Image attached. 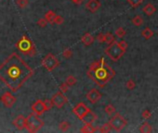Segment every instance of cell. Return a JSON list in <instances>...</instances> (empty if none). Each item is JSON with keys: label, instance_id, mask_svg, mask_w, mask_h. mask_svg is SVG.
Listing matches in <instances>:
<instances>
[{"label": "cell", "instance_id": "obj_7", "mask_svg": "<svg viewBox=\"0 0 158 133\" xmlns=\"http://www.w3.org/2000/svg\"><path fill=\"white\" fill-rule=\"evenodd\" d=\"M109 124H110L111 128L114 130H115V131H121L123 128H124L127 126L128 122H127V120L124 118H123L120 115V114H118V113L115 112L114 113V116L110 119Z\"/></svg>", "mask_w": 158, "mask_h": 133}, {"label": "cell", "instance_id": "obj_21", "mask_svg": "<svg viewBox=\"0 0 158 133\" xmlns=\"http://www.w3.org/2000/svg\"><path fill=\"white\" fill-rule=\"evenodd\" d=\"M139 131L142 133H150L153 131V128H152V126L148 122H144L139 127Z\"/></svg>", "mask_w": 158, "mask_h": 133}, {"label": "cell", "instance_id": "obj_24", "mask_svg": "<svg viewBox=\"0 0 158 133\" xmlns=\"http://www.w3.org/2000/svg\"><path fill=\"white\" fill-rule=\"evenodd\" d=\"M104 112L106 113L108 116H113L114 114L115 113V108L113 105L109 104L104 107Z\"/></svg>", "mask_w": 158, "mask_h": 133}, {"label": "cell", "instance_id": "obj_12", "mask_svg": "<svg viewBox=\"0 0 158 133\" xmlns=\"http://www.w3.org/2000/svg\"><path fill=\"white\" fill-rule=\"evenodd\" d=\"M86 99L89 102H90L91 104H96L98 101L100 100L101 98V93L97 90V89H91L89 92L86 93Z\"/></svg>", "mask_w": 158, "mask_h": 133}, {"label": "cell", "instance_id": "obj_17", "mask_svg": "<svg viewBox=\"0 0 158 133\" xmlns=\"http://www.w3.org/2000/svg\"><path fill=\"white\" fill-rule=\"evenodd\" d=\"M96 131H98V128L93 127L92 124H85V126L80 128V132L83 133H93Z\"/></svg>", "mask_w": 158, "mask_h": 133}, {"label": "cell", "instance_id": "obj_34", "mask_svg": "<svg viewBox=\"0 0 158 133\" xmlns=\"http://www.w3.org/2000/svg\"><path fill=\"white\" fill-rule=\"evenodd\" d=\"M44 104H45V106H46V109H47V110H50L52 107H53V104H52L51 100L46 99V100L44 101Z\"/></svg>", "mask_w": 158, "mask_h": 133}, {"label": "cell", "instance_id": "obj_29", "mask_svg": "<svg viewBox=\"0 0 158 133\" xmlns=\"http://www.w3.org/2000/svg\"><path fill=\"white\" fill-rule=\"evenodd\" d=\"M128 2L132 8H138L143 2V0H128Z\"/></svg>", "mask_w": 158, "mask_h": 133}, {"label": "cell", "instance_id": "obj_33", "mask_svg": "<svg viewBox=\"0 0 158 133\" xmlns=\"http://www.w3.org/2000/svg\"><path fill=\"white\" fill-rule=\"evenodd\" d=\"M63 22H64V20H63V18H62L61 16L56 15V17H55V20H54V23H55V24L61 25V24H62V23H63Z\"/></svg>", "mask_w": 158, "mask_h": 133}, {"label": "cell", "instance_id": "obj_16", "mask_svg": "<svg viewBox=\"0 0 158 133\" xmlns=\"http://www.w3.org/2000/svg\"><path fill=\"white\" fill-rule=\"evenodd\" d=\"M94 40H95V38H94L90 33H89V32L85 33V34L81 37V42H82L83 45H86V46H89V45H92L93 42H94Z\"/></svg>", "mask_w": 158, "mask_h": 133}, {"label": "cell", "instance_id": "obj_2", "mask_svg": "<svg viewBox=\"0 0 158 133\" xmlns=\"http://www.w3.org/2000/svg\"><path fill=\"white\" fill-rule=\"evenodd\" d=\"M86 75L98 86L104 87L114 77L115 72L101 58L99 61H95L90 66Z\"/></svg>", "mask_w": 158, "mask_h": 133}, {"label": "cell", "instance_id": "obj_3", "mask_svg": "<svg viewBox=\"0 0 158 133\" xmlns=\"http://www.w3.org/2000/svg\"><path fill=\"white\" fill-rule=\"evenodd\" d=\"M16 48L21 53L28 56H33L37 55V49L34 44L25 35L22 36L21 39L15 44Z\"/></svg>", "mask_w": 158, "mask_h": 133}, {"label": "cell", "instance_id": "obj_40", "mask_svg": "<svg viewBox=\"0 0 158 133\" xmlns=\"http://www.w3.org/2000/svg\"><path fill=\"white\" fill-rule=\"evenodd\" d=\"M71 1H73L75 4H76V5H80L82 2H83V0H71Z\"/></svg>", "mask_w": 158, "mask_h": 133}, {"label": "cell", "instance_id": "obj_25", "mask_svg": "<svg viewBox=\"0 0 158 133\" xmlns=\"http://www.w3.org/2000/svg\"><path fill=\"white\" fill-rule=\"evenodd\" d=\"M111 129H112V128H111L109 122H108V123L103 124L101 127H100V128H98V130H99L100 132H101V133H107V132H110Z\"/></svg>", "mask_w": 158, "mask_h": 133}, {"label": "cell", "instance_id": "obj_31", "mask_svg": "<svg viewBox=\"0 0 158 133\" xmlns=\"http://www.w3.org/2000/svg\"><path fill=\"white\" fill-rule=\"evenodd\" d=\"M135 87H136V83H135L134 81H132V80H128V81H127V83H126V88H127L128 90L132 91V90H134Z\"/></svg>", "mask_w": 158, "mask_h": 133}, {"label": "cell", "instance_id": "obj_13", "mask_svg": "<svg viewBox=\"0 0 158 133\" xmlns=\"http://www.w3.org/2000/svg\"><path fill=\"white\" fill-rule=\"evenodd\" d=\"M13 126L16 127V128L18 130H23L25 128V124H26V118L23 117V115H19L18 117H16L15 119L12 122Z\"/></svg>", "mask_w": 158, "mask_h": 133}, {"label": "cell", "instance_id": "obj_22", "mask_svg": "<svg viewBox=\"0 0 158 133\" xmlns=\"http://www.w3.org/2000/svg\"><path fill=\"white\" fill-rule=\"evenodd\" d=\"M131 22L133 23V25H135L137 27H139V26H142L143 24V20H142V18L140 16L136 15L131 20Z\"/></svg>", "mask_w": 158, "mask_h": 133}, {"label": "cell", "instance_id": "obj_35", "mask_svg": "<svg viewBox=\"0 0 158 133\" xmlns=\"http://www.w3.org/2000/svg\"><path fill=\"white\" fill-rule=\"evenodd\" d=\"M37 25L39 26V27H41V28H44V27H46L47 26V22L45 20V18H40V20H38L37 21Z\"/></svg>", "mask_w": 158, "mask_h": 133}, {"label": "cell", "instance_id": "obj_5", "mask_svg": "<svg viewBox=\"0 0 158 133\" xmlns=\"http://www.w3.org/2000/svg\"><path fill=\"white\" fill-rule=\"evenodd\" d=\"M44 126V121L39 118V116L36 115L34 113H31L26 118L25 128L28 132H37Z\"/></svg>", "mask_w": 158, "mask_h": 133}, {"label": "cell", "instance_id": "obj_32", "mask_svg": "<svg viewBox=\"0 0 158 133\" xmlns=\"http://www.w3.org/2000/svg\"><path fill=\"white\" fill-rule=\"evenodd\" d=\"M72 55H73V52L70 50V49H65L63 52H62V56L64 58H66V59H68V58H70L72 56Z\"/></svg>", "mask_w": 158, "mask_h": 133}, {"label": "cell", "instance_id": "obj_20", "mask_svg": "<svg viewBox=\"0 0 158 133\" xmlns=\"http://www.w3.org/2000/svg\"><path fill=\"white\" fill-rule=\"evenodd\" d=\"M142 36L146 40H149L150 38H152L153 36V32L150 29V28H145L142 31Z\"/></svg>", "mask_w": 158, "mask_h": 133}, {"label": "cell", "instance_id": "obj_37", "mask_svg": "<svg viewBox=\"0 0 158 133\" xmlns=\"http://www.w3.org/2000/svg\"><path fill=\"white\" fill-rule=\"evenodd\" d=\"M68 88H69V86L65 83V82H63L62 84H61V86L59 87V90H60V91H61V92H63V93H65L67 91H68Z\"/></svg>", "mask_w": 158, "mask_h": 133}, {"label": "cell", "instance_id": "obj_9", "mask_svg": "<svg viewBox=\"0 0 158 133\" xmlns=\"http://www.w3.org/2000/svg\"><path fill=\"white\" fill-rule=\"evenodd\" d=\"M0 101L3 103L5 107L11 108L14 105V104L16 103L17 99L14 95H12V93L10 91H8L4 92L1 95V97H0Z\"/></svg>", "mask_w": 158, "mask_h": 133}, {"label": "cell", "instance_id": "obj_38", "mask_svg": "<svg viewBox=\"0 0 158 133\" xmlns=\"http://www.w3.org/2000/svg\"><path fill=\"white\" fill-rule=\"evenodd\" d=\"M142 117L143 119H148L151 118V112L149 110H144L142 114Z\"/></svg>", "mask_w": 158, "mask_h": 133}, {"label": "cell", "instance_id": "obj_19", "mask_svg": "<svg viewBox=\"0 0 158 133\" xmlns=\"http://www.w3.org/2000/svg\"><path fill=\"white\" fill-rule=\"evenodd\" d=\"M55 17H56V13L52 10H48L46 14H45V20L50 23V24H53L54 23V20H55Z\"/></svg>", "mask_w": 158, "mask_h": 133}, {"label": "cell", "instance_id": "obj_28", "mask_svg": "<svg viewBox=\"0 0 158 133\" xmlns=\"http://www.w3.org/2000/svg\"><path fill=\"white\" fill-rule=\"evenodd\" d=\"M115 35L119 38H122V37H124L126 35V30L124 28H122V27H119L115 30Z\"/></svg>", "mask_w": 158, "mask_h": 133}, {"label": "cell", "instance_id": "obj_26", "mask_svg": "<svg viewBox=\"0 0 158 133\" xmlns=\"http://www.w3.org/2000/svg\"><path fill=\"white\" fill-rule=\"evenodd\" d=\"M105 39H104V43H106L108 45H110L111 43H113L115 39H114V36L111 33V32H107L105 33Z\"/></svg>", "mask_w": 158, "mask_h": 133}, {"label": "cell", "instance_id": "obj_8", "mask_svg": "<svg viewBox=\"0 0 158 133\" xmlns=\"http://www.w3.org/2000/svg\"><path fill=\"white\" fill-rule=\"evenodd\" d=\"M51 102H52V104H53V105L54 106H56L57 108H61V107H63L64 106V105H66L67 104V102H68V99H67V97L64 95V93L63 92H61V91H58V92H56L53 96L51 97Z\"/></svg>", "mask_w": 158, "mask_h": 133}, {"label": "cell", "instance_id": "obj_39", "mask_svg": "<svg viewBox=\"0 0 158 133\" xmlns=\"http://www.w3.org/2000/svg\"><path fill=\"white\" fill-rule=\"evenodd\" d=\"M118 43H119V45H120L123 49L127 50V48H128V43H127L126 41L122 40V41H120V42H118Z\"/></svg>", "mask_w": 158, "mask_h": 133}, {"label": "cell", "instance_id": "obj_18", "mask_svg": "<svg viewBox=\"0 0 158 133\" xmlns=\"http://www.w3.org/2000/svg\"><path fill=\"white\" fill-rule=\"evenodd\" d=\"M155 10H156V9H155L154 6H153V4H151V3L145 5V6L143 7V8H142L143 13L146 14L147 16H152V15L155 12Z\"/></svg>", "mask_w": 158, "mask_h": 133}, {"label": "cell", "instance_id": "obj_11", "mask_svg": "<svg viewBox=\"0 0 158 133\" xmlns=\"http://www.w3.org/2000/svg\"><path fill=\"white\" fill-rule=\"evenodd\" d=\"M90 109L87 107L84 103H78L74 108H73V113L75 114V115L79 118L81 119L85 115H86V113L87 111H90Z\"/></svg>", "mask_w": 158, "mask_h": 133}, {"label": "cell", "instance_id": "obj_41", "mask_svg": "<svg viewBox=\"0 0 158 133\" xmlns=\"http://www.w3.org/2000/svg\"><path fill=\"white\" fill-rule=\"evenodd\" d=\"M157 35H158V32H157Z\"/></svg>", "mask_w": 158, "mask_h": 133}, {"label": "cell", "instance_id": "obj_30", "mask_svg": "<svg viewBox=\"0 0 158 133\" xmlns=\"http://www.w3.org/2000/svg\"><path fill=\"white\" fill-rule=\"evenodd\" d=\"M16 3L21 8H25L29 4V0H16Z\"/></svg>", "mask_w": 158, "mask_h": 133}, {"label": "cell", "instance_id": "obj_1", "mask_svg": "<svg viewBox=\"0 0 158 133\" xmlns=\"http://www.w3.org/2000/svg\"><path fill=\"white\" fill-rule=\"evenodd\" d=\"M33 75V68H31L17 53H12L0 65V81L11 92L18 91L23 83Z\"/></svg>", "mask_w": 158, "mask_h": 133}, {"label": "cell", "instance_id": "obj_15", "mask_svg": "<svg viewBox=\"0 0 158 133\" xmlns=\"http://www.w3.org/2000/svg\"><path fill=\"white\" fill-rule=\"evenodd\" d=\"M96 119H97V115H96L94 112H92L91 110H90V111H87L86 113V115L80 120L84 124H93L96 121Z\"/></svg>", "mask_w": 158, "mask_h": 133}, {"label": "cell", "instance_id": "obj_10", "mask_svg": "<svg viewBox=\"0 0 158 133\" xmlns=\"http://www.w3.org/2000/svg\"><path fill=\"white\" fill-rule=\"evenodd\" d=\"M31 108H32L33 113H34L36 115H37L39 117L42 116L43 114L47 111L45 104H44V101H42V100H37L36 102L32 105Z\"/></svg>", "mask_w": 158, "mask_h": 133}, {"label": "cell", "instance_id": "obj_23", "mask_svg": "<svg viewBox=\"0 0 158 133\" xmlns=\"http://www.w3.org/2000/svg\"><path fill=\"white\" fill-rule=\"evenodd\" d=\"M76 82H77V80H76V78L74 77L73 75H69L68 77L66 78V80H65V83H66L69 87L74 86Z\"/></svg>", "mask_w": 158, "mask_h": 133}, {"label": "cell", "instance_id": "obj_4", "mask_svg": "<svg viewBox=\"0 0 158 133\" xmlns=\"http://www.w3.org/2000/svg\"><path fill=\"white\" fill-rule=\"evenodd\" d=\"M104 52L113 61L116 62L122 58L123 55H124V54L126 53V50L123 49L119 45V43L114 40L113 43H111L108 45V47L104 50Z\"/></svg>", "mask_w": 158, "mask_h": 133}, {"label": "cell", "instance_id": "obj_27", "mask_svg": "<svg viewBox=\"0 0 158 133\" xmlns=\"http://www.w3.org/2000/svg\"><path fill=\"white\" fill-rule=\"evenodd\" d=\"M70 126H71V125H70L69 122H67V121H62V122H61V123L59 124V128H60V130H61V131H66V130L69 129Z\"/></svg>", "mask_w": 158, "mask_h": 133}, {"label": "cell", "instance_id": "obj_6", "mask_svg": "<svg viewBox=\"0 0 158 133\" xmlns=\"http://www.w3.org/2000/svg\"><path fill=\"white\" fill-rule=\"evenodd\" d=\"M60 65V61L53 54H47L42 60V66L43 68L47 71H52L55 69Z\"/></svg>", "mask_w": 158, "mask_h": 133}, {"label": "cell", "instance_id": "obj_36", "mask_svg": "<svg viewBox=\"0 0 158 133\" xmlns=\"http://www.w3.org/2000/svg\"><path fill=\"white\" fill-rule=\"evenodd\" d=\"M104 39H105V35H104V33H102V32L99 33V34L97 35V37H96V40H97L99 43H104Z\"/></svg>", "mask_w": 158, "mask_h": 133}, {"label": "cell", "instance_id": "obj_14", "mask_svg": "<svg viewBox=\"0 0 158 133\" xmlns=\"http://www.w3.org/2000/svg\"><path fill=\"white\" fill-rule=\"evenodd\" d=\"M100 6L101 4L99 0H89L86 4V8L91 13H95L100 9Z\"/></svg>", "mask_w": 158, "mask_h": 133}]
</instances>
